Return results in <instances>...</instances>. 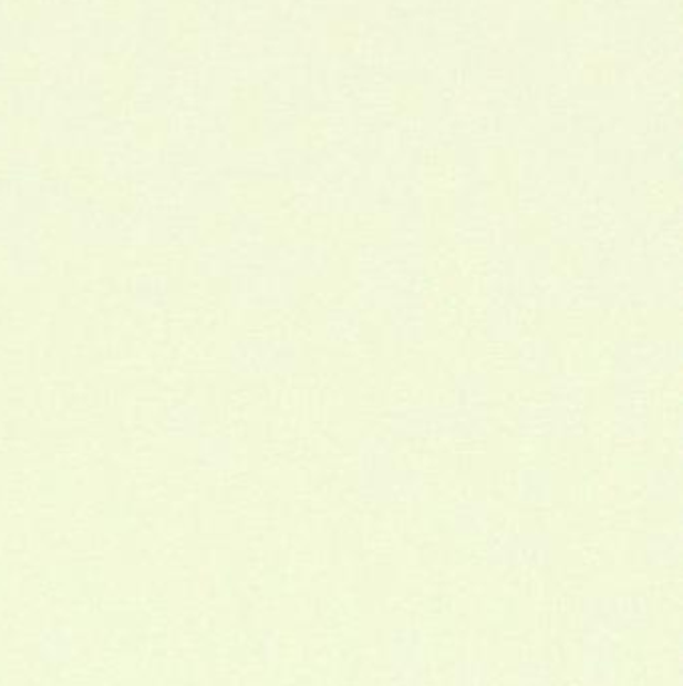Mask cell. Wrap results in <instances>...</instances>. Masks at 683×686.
<instances>
[{"label": "cell", "instance_id": "obj_1", "mask_svg": "<svg viewBox=\"0 0 683 686\" xmlns=\"http://www.w3.org/2000/svg\"><path fill=\"white\" fill-rule=\"evenodd\" d=\"M34 232V215L19 209H0V244L27 239Z\"/></svg>", "mask_w": 683, "mask_h": 686}]
</instances>
